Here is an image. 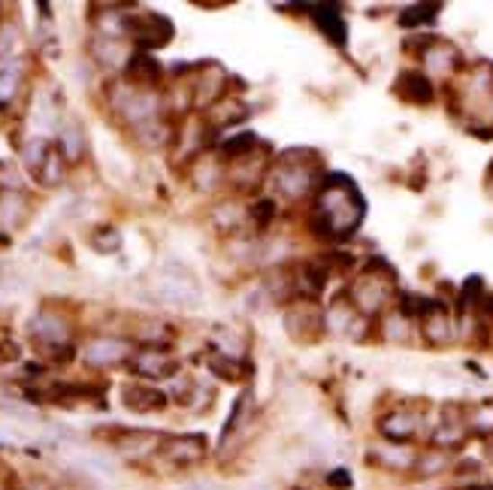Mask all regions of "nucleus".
Listing matches in <instances>:
<instances>
[{"instance_id":"30","label":"nucleus","mask_w":493,"mask_h":490,"mask_svg":"<svg viewBox=\"0 0 493 490\" xmlns=\"http://www.w3.org/2000/svg\"><path fill=\"white\" fill-rule=\"evenodd\" d=\"M248 409H252V390H242L237 396V403H233V409L228 414V421H224V430H221V445L230 442V436H237L242 430V423L248 418Z\"/></svg>"},{"instance_id":"14","label":"nucleus","mask_w":493,"mask_h":490,"mask_svg":"<svg viewBox=\"0 0 493 490\" xmlns=\"http://www.w3.org/2000/svg\"><path fill=\"white\" fill-rule=\"evenodd\" d=\"M421 334H424V343L433 348L454 343L457 334H454V321H451L448 306H442L439 300L430 303V309L421 315Z\"/></svg>"},{"instance_id":"34","label":"nucleus","mask_w":493,"mask_h":490,"mask_svg":"<svg viewBox=\"0 0 493 490\" xmlns=\"http://www.w3.org/2000/svg\"><path fill=\"white\" fill-rule=\"evenodd\" d=\"M275 215H279V209H275V200L273 197H261L255 206H252V221L257 230H266L270 224L275 221Z\"/></svg>"},{"instance_id":"3","label":"nucleus","mask_w":493,"mask_h":490,"mask_svg":"<svg viewBox=\"0 0 493 490\" xmlns=\"http://www.w3.org/2000/svg\"><path fill=\"white\" fill-rule=\"evenodd\" d=\"M33 348L49 363H70L76 348H73V324L61 312L40 309L28 324Z\"/></svg>"},{"instance_id":"35","label":"nucleus","mask_w":493,"mask_h":490,"mask_svg":"<svg viewBox=\"0 0 493 490\" xmlns=\"http://www.w3.org/2000/svg\"><path fill=\"white\" fill-rule=\"evenodd\" d=\"M15 46H19V31L13 24H0V58L10 55Z\"/></svg>"},{"instance_id":"2","label":"nucleus","mask_w":493,"mask_h":490,"mask_svg":"<svg viewBox=\"0 0 493 490\" xmlns=\"http://www.w3.org/2000/svg\"><path fill=\"white\" fill-rule=\"evenodd\" d=\"M394 270L388 267L379 257H372L363 267L361 276L351 285L348 300L354 303V309L363 318H375V315H388L394 309Z\"/></svg>"},{"instance_id":"25","label":"nucleus","mask_w":493,"mask_h":490,"mask_svg":"<svg viewBox=\"0 0 493 490\" xmlns=\"http://www.w3.org/2000/svg\"><path fill=\"white\" fill-rule=\"evenodd\" d=\"M381 336L388 339V343H397V345H406L412 343L415 336V321L408 318V315H403L394 306L388 315H381Z\"/></svg>"},{"instance_id":"28","label":"nucleus","mask_w":493,"mask_h":490,"mask_svg":"<svg viewBox=\"0 0 493 490\" xmlns=\"http://www.w3.org/2000/svg\"><path fill=\"white\" fill-rule=\"evenodd\" d=\"M64 176H67V157H64L61 148L52 146L46 164L40 167V173L33 179H37V185H43V188H58L64 182Z\"/></svg>"},{"instance_id":"38","label":"nucleus","mask_w":493,"mask_h":490,"mask_svg":"<svg viewBox=\"0 0 493 490\" xmlns=\"http://www.w3.org/2000/svg\"><path fill=\"white\" fill-rule=\"evenodd\" d=\"M490 460H493V442H490Z\"/></svg>"},{"instance_id":"4","label":"nucleus","mask_w":493,"mask_h":490,"mask_svg":"<svg viewBox=\"0 0 493 490\" xmlns=\"http://www.w3.org/2000/svg\"><path fill=\"white\" fill-rule=\"evenodd\" d=\"M173 34H175L173 22L161 13L133 10L128 15H121V22H119V37L130 40V43L137 46V52L164 49L173 40Z\"/></svg>"},{"instance_id":"5","label":"nucleus","mask_w":493,"mask_h":490,"mask_svg":"<svg viewBox=\"0 0 493 490\" xmlns=\"http://www.w3.org/2000/svg\"><path fill=\"white\" fill-rule=\"evenodd\" d=\"M152 290L157 300L164 306H173V309H194L200 303V285L194 281V276L175 267H164L157 272L152 279Z\"/></svg>"},{"instance_id":"27","label":"nucleus","mask_w":493,"mask_h":490,"mask_svg":"<svg viewBox=\"0 0 493 490\" xmlns=\"http://www.w3.org/2000/svg\"><path fill=\"white\" fill-rule=\"evenodd\" d=\"M415 451H408V445H390L375 451V463L384 469H394V472H412L415 469Z\"/></svg>"},{"instance_id":"23","label":"nucleus","mask_w":493,"mask_h":490,"mask_svg":"<svg viewBox=\"0 0 493 490\" xmlns=\"http://www.w3.org/2000/svg\"><path fill=\"white\" fill-rule=\"evenodd\" d=\"M91 55H94L97 64H103V67H124V64L130 61V55L124 49V43L119 37H94V43H91Z\"/></svg>"},{"instance_id":"31","label":"nucleus","mask_w":493,"mask_h":490,"mask_svg":"<svg viewBox=\"0 0 493 490\" xmlns=\"http://www.w3.org/2000/svg\"><path fill=\"white\" fill-rule=\"evenodd\" d=\"M52 146L55 143H49L46 137H31L28 143L22 146V164H24V170H28L31 176H37L40 173V167L46 164L49 152H52Z\"/></svg>"},{"instance_id":"36","label":"nucleus","mask_w":493,"mask_h":490,"mask_svg":"<svg viewBox=\"0 0 493 490\" xmlns=\"http://www.w3.org/2000/svg\"><path fill=\"white\" fill-rule=\"evenodd\" d=\"M22 357V348L15 339L10 336H0V363H15Z\"/></svg>"},{"instance_id":"26","label":"nucleus","mask_w":493,"mask_h":490,"mask_svg":"<svg viewBox=\"0 0 493 490\" xmlns=\"http://www.w3.org/2000/svg\"><path fill=\"white\" fill-rule=\"evenodd\" d=\"M257 152V137L255 134H237V137H228L219 143V157L221 164H237L242 157L255 155Z\"/></svg>"},{"instance_id":"9","label":"nucleus","mask_w":493,"mask_h":490,"mask_svg":"<svg viewBox=\"0 0 493 490\" xmlns=\"http://www.w3.org/2000/svg\"><path fill=\"white\" fill-rule=\"evenodd\" d=\"M157 454H161L166 463H173V467L188 469V467H197V463L206 460L209 442H206V436H200V433L164 436L161 448H157Z\"/></svg>"},{"instance_id":"37","label":"nucleus","mask_w":493,"mask_h":490,"mask_svg":"<svg viewBox=\"0 0 493 490\" xmlns=\"http://www.w3.org/2000/svg\"><path fill=\"white\" fill-rule=\"evenodd\" d=\"M327 485L339 487V490H348L351 487V478H348L345 469H336V472H330V476H327Z\"/></svg>"},{"instance_id":"24","label":"nucleus","mask_w":493,"mask_h":490,"mask_svg":"<svg viewBox=\"0 0 493 490\" xmlns=\"http://www.w3.org/2000/svg\"><path fill=\"white\" fill-rule=\"evenodd\" d=\"M448 469H454V457L451 451H442V448H427L415 457V469L421 478H436V476H445Z\"/></svg>"},{"instance_id":"18","label":"nucleus","mask_w":493,"mask_h":490,"mask_svg":"<svg viewBox=\"0 0 493 490\" xmlns=\"http://www.w3.org/2000/svg\"><path fill=\"white\" fill-rule=\"evenodd\" d=\"M206 367L215 379H221V381H246L248 376H252V363H248L246 357L224 354V352H219V348L209 352Z\"/></svg>"},{"instance_id":"20","label":"nucleus","mask_w":493,"mask_h":490,"mask_svg":"<svg viewBox=\"0 0 493 490\" xmlns=\"http://www.w3.org/2000/svg\"><path fill=\"white\" fill-rule=\"evenodd\" d=\"M161 439L164 436L148 433V430H119L112 439V445L128 457H146V454H155L157 448H161Z\"/></svg>"},{"instance_id":"22","label":"nucleus","mask_w":493,"mask_h":490,"mask_svg":"<svg viewBox=\"0 0 493 490\" xmlns=\"http://www.w3.org/2000/svg\"><path fill=\"white\" fill-rule=\"evenodd\" d=\"M248 115V106L242 103V101H233V97L228 94L224 101H219L212 106V110L206 112V121H209V128L219 134V130H228L230 124H239L242 119Z\"/></svg>"},{"instance_id":"7","label":"nucleus","mask_w":493,"mask_h":490,"mask_svg":"<svg viewBox=\"0 0 493 490\" xmlns=\"http://www.w3.org/2000/svg\"><path fill=\"white\" fill-rule=\"evenodd\" d=\"M133 343L130 339H121V336H94L88 339L85 348H82V361L94 370H112V367H121L133 357Z\"/></svg>"},{"instance_id":"6","label":"nucleus","mask_w":493,"mask_h":490,"mask_svg":"<svg viewBox=\"0 0 493 490\" xmlns=\"http://www.w3.org/2000/svg\"><path fill=\"white\" fill-rule=\"evenodd\" d=\"M128 370L137 379L170 381V379H179L182 363H179V357H173L170 352H166V348L143 345V348H137V352H133V357L128 361Z\"/></svg>"},{"instance_id":"29","label":"nucleus","mask_w":493,"mask_h":490,"mask_svg":"<svg viewBox=\"0 0 493 490\" xmlns=\"http://www.w3.org/2000/svg\"><path fill=\"white\" fill-rule=\"evenodd\" d=\"M466 423H470V433L472 436L490 439V442H493V400L470 405V409H466Z\"/></svg>"},{"instance_id":"10","label":"nucleus","mask_w":493,"mask_h":490,"mask_svg":"<svg viewBox=\"0 0 493 490\" xmlns=\"http://www.w3.org/2000/svg\"><path fill=\"white\" fill-rule=\"evenodd\" d=\"M421 427H424L421 414L412 409H390L379 418V433L390 445H412L417 433H421Z\"/></svg>"},{"instance_id":"19","label":"nucleus","mask_w":493,"mask_h":490,"mask_svg":"<svg viewBox=\"0 0 493 490\" xmlns=\"http://www.w3.org/2000/svg\"><path fill=\"white\" fill-rule=\"evenodd\" d=\"M303 10L312 13L315 28H318L333 46H345L348 43V24L339 15L336 6H303Z\"/></svg>"},{"instance_id":"16","label":"nucleus","mask_w":493,"mask_h":490,"mask_svg":"<svg viewBox=\"0 0 493 490\" xmlns=\"http://www.w3.org/2000/svg\"><path fill=\"white\" fill-rule=\"evenodd\" d=\"M33 203L24 191H0V227L4 230H22L31 221Z\"/></svg>"},{"instance_id":"8","label":"nucleus","mask_w":493,"mask_h":490,"mask_svg":"<svg viewBox=\"0 0 493 490\" xmlns=\"http://www.w3.org/2000/svg\"><path fill=\"white\" fill-rule=\"evenodd\" d=\"M285 330L297 343H315L324 330V312L315 300H291L285 303Z\"/></svg>"},{"instance_id":"13","label":"nucleus","mask_w":493,"mask_h":490,"mask_svg":"<svg viewBox=\"0 0 493 490\" xmlns=\"http://www.w3.org/2000/svg\"><path fill=\"white\" fill-rule=\"evenodd\" d=\"M421 64L427 67V76H454L463 67V55L454 43L436 37L427 46V52L421 55Z\"/></svg>"},{"instance_id":"17","label":"nucleus","mask_w":493,"mask_h":490,"mask_svg":"<svg viewBox=\"0 0 493 490\" xmlns=\"http://www.w3.org/2000/svg\"><path fill=\"white\" fill-rule=\"evenodd\" d=\"M161 76H164V67L148 52H133L130 61L124 64V82L133 85V88L155 91Z\"/></svg>"},{"instance_id":"15","label":"nucleus","mask_w":493,"mask_h":490,"mask_svg":"<svg viewBox=\"0 0 493 490\" xmlns=\"http://www.w3.org/2000/svg\"><path fill=\"white\" fill-rule=\"evenodd\" d=\"M394 91L399 101L412 103V106H430L436 101V88H433V79L421 70H403L394 82Z\"/></svg>"},{"instance_id":"1","label":"nucleus","mask_w":493,"mask_h":490,"mask_svg":"<svg viewBox=\"0 0 493 490\" xmlns=\"http://www.w3.org/2000/svg\"><path fill=\"white\" fill-rule=\"evenodd\" d=\"M366 215V203L345 176H333L321 185L318 191V203L312 209L309 227L315 236L324 239H345L361 227Z\"/></svg>"},{"instance_id":"33","label":"nucleus","mask_w":493,"mask_h":490,"mask_svg":"<svg viewBox=\"0 0 493 490\" xmlns=\"http://www.w3.org/2000/svg\"><path fill=\"white\" fill-rule=\"evenodd\" d=\"M439 6L433 4H417V6H408V10H403V15H399V24L403 28H417V24H430L433 19H436Z\"/></svg>"},{"instance_id":"32","label":"nucleus","mask_w":493,"mask_h":490,"mask_svg":"<svg viewBox=\"0 0 493 490\" xmlns=\"http://www.w3.org/2000/svg\"><path fill=\"white\" fill-rule=\"evenodd\" d=\"M88 243L97 254H112L121 248V234L112 227V224H100V227H94L88 234Z\"/></svg>"},{"instance_id":"11","label":"nucleus","mask_w":493,"mask_h":490,"mask_svg":"<svg viewBox=\"0 0 493 490\" xmlns=\"http://www.w3.org/2000/svg\"><path fill=\"white\" fill-rule=\"evenodd\" d=\"M366 321L361 312L354 309V303L348 297H336L327 309H324V330L333 336H345V339H361L357 327H366Z\"/></svg>"},{"instance_id":"21","label":"nucleus","mask_w":493,"mask_h":490,"mask_svg":"<svg viewBox=\"0 0 493 490\" xmlns=\"http://www.w3.org/2000/svg\"><path fill=\"white\" fill-rule=\"evenodd\" d=\"M58 148L64 152L67 164H76L85 155V128L76 119H67L58 124Z\"/></svg>"},{"instance_id":"12","label":"nucleus","mask_w":493,"mask_h":490,"mask_svg":"<svg viewBox=\"0 0 493 490\" xmlns=\"http://www.w3.org/2000/svg\"><path fill=\"white\" fill-rule=\"evenodd\" d=\"M121 403L128 412L152 414V412H164L170 396H166L161 388L146 385V381H128V385L121 388Z\"/></svg>"}]
</instances>
